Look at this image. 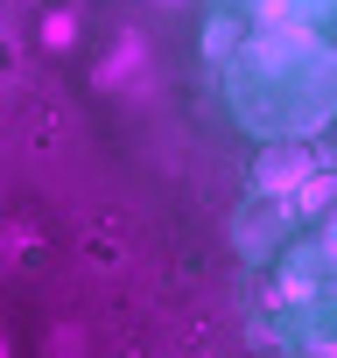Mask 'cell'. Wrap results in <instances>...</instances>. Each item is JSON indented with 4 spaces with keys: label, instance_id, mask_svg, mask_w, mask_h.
Instances as JSON below:
<instances>
[{
    "label": "cell",
    "instance_id": "cell-1",
    "mask_svg": "<svg viewBox=\"0 0 337 358\" xmlns=\"http://www.w3.org/2000/svg\"><path fill=\"white\" fill-rule=\"evenodd\" d=\"M295 204H302V211H330V204H337V176H330V169H316L309 183L295 190Z\"/></svg>",
    "mask_w": 337,
    "mask_h": 358
},
{
    "label": "cell",
    "instance_id": "cell-2",
    "mask_svg": "<svg viewBox=\"0 0 337 358\" xmlns=\"http://www.w3.org/2000/svg\"><path fill=\"white\" fill-rule=\"evenodd\" d=\"M43 43H50V50L71 43V8H50V15H43Z\"/></svg>",
    "mask_w": 337,
    "mask_h": 358
}]
</instances>
